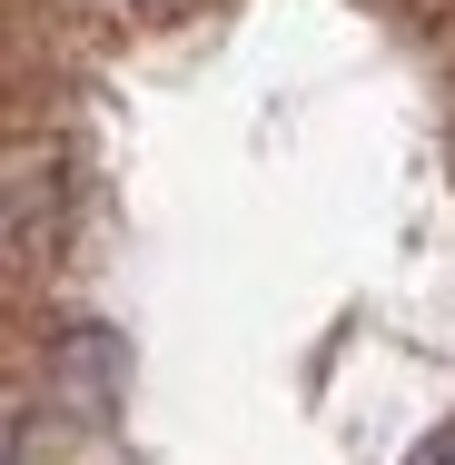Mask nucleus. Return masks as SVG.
Instances as JSON below:
<instances>
[{
  "label": "nucleus",
  "instance_id": "f257e3e1",
  "mask_svg": "<svg viewBox=\"0 0 455 465\" xmlns=\"http://www.w3.org/2000/svg\"><path fill=\"white\" fill-rule=\"evenodd\" d=\"M50 367L70 376V406L99 416V406H109V376H119V347H109L99 327H80V337H60V357H50Z\"/></svg>",
  "mask_w": 455,
  "mask_h": 465
},
{
  "label": "nucleus",
  "instance_id": "f03ea898",
  "mask_svg": "<svg viewBox=\"0 0 455 465\" xmlns=\"http://www.w3.org/2000/svg\"><path fill=\"white\" fill-rule=\"evenodd\" d=\"M416 465H455V416L436 426V436H426V446H416Z\"/></svg>",
  "mask_w": 455,
  "mask_h": 465
},
{
  "label": "nucleus",
  "instance_id": "7ed1b4c3",
  "mask_svg": "<svg viewBox=\"0 0 455 465\" xmlns=\"http://www.w3.org/2000/svg\"><path fill=\"white\" fill-rule=\"evenodd\" d=\"M109 10H129V20H179L188 0H109Z\"/></svg>",
  "mask_w": 455,
  "mask_h": 465
}]
</instances>
